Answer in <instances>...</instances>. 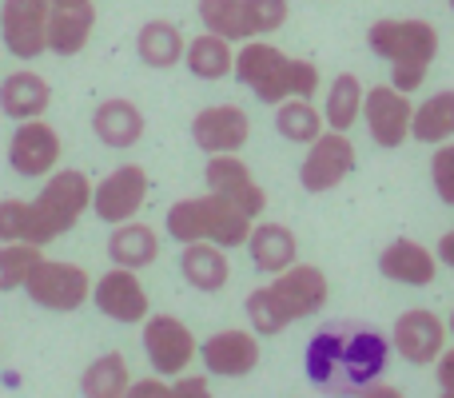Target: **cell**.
Here are the masks:
<instances>
[{
    "label": "cell",
    "mask_w": 454,
    "mask_h": 398,
    "mask_svg": "<svg viewBox=\"0 0 454 398\" xmlns=\"http://www.w3.org/2000/svg\"><path fill=\"white\" fill-rule=\"evenodd\" d=\"M92 207V183L84 172H56L36 199L0 203V243H44L60 239Z\"/></svg>",
    "instance_id": "cell-1"
},
{
    "label": "cell",
    "mask_w": 454,
    "mask_h": 398,
    "mask_svg": "<svg viewBox=\"0 0 454 398\" xmlns=\"http://www.w3.org/2000/svg\"><path fill=\"white\" fill-rule=\"evenodd\" d=\"M331 295V283L319 267L311 263H291L275 275V283L267 287H255L247 295V319L251 331L259 335H279L283 327H291L295 319H307V315L323 311Z\"/></svg>",
    "instance_id": "cell-2"
},
{
    "label": "cell",
    "mask_w": 454,
    "mask_h": 398,
    "mask_svg": "<svg viewBox=\"0 0 454 398\" xmlns=\"http://www.w3.org/2000/svg\"><path fill=\"white\" fill-rule=\"evenodd\" d=\"M367 44L391 64V84L411 96L415 88H423L427 68L439 56V28L427 20H375Z\"/></svg>",
    "instance_id": "cell-3"
},
{
    "label": "cell",
    "mask_w": 454,
    "mask_h": 398,
    "mask_svg": "<svg viewBox=\"0 0 454 398\" xmlns=\"http://www.w3.org/2000/svg\"><path fill=\"white\" fill-rule=\"evenodd\" d=\"M164 223L176 243L207 239V243H220L227 251V247H243V243H247L255 219H251L247 211H239L235 203H227L223 196L207 191V196H192V199L172 203Z\"/></svg>",
    "instance_id": "cell-4"
},
{
    "label": "cell",
    "mask_w": 454,
    "mask_h": 398,
    "mask_svg": "<svg viewBox=\"0 0 454 398\" xmlns=\"http://www.w3.org/2000/svg\"><path fill=\"white\" fill-rule=\"evenodd\" d=\"M235 80L243 88L255 92V100L263 104H279L291 96V56H283L275 44L251 40L235 52Z\"/></svg>",
    "instance_id": "cell-5"
},
{
    "label": "cell",
    "mask_w": 454,
    "mask_h": 398,
    "mask_svg": "<svg viewBox=\"0 0 454 398\" xmlns=\"http://www.w3.org/2000/svg\"><path fill=\"white\" fill-rule=\"evenodd\" d=\"M24 287H28L32 303L44 307V311H76L92 295V279H88L84 267L56 263V259H40Z\"/></svg>",
    "instance_id": "cell-6"
},
{
    "label": "cell",
    "mask_w": 454,
    "mask_h": 398,
    "mask_svg": "<svg viewBox=\"0 0 454 398\" xmlns=\"http://www.w3.org/2000/svg\"><path fill=\"white\" fill-rule=\"evenodd\" d=\"M307 160L299 168V183L311 196H323V191L339 188L347 176L355 172V144L347 140V132H319L311 144H307Z\"/></svg>",
    "instance_id": "cell-7"
},
{
    "label": "cell",
    "mask_w": 454,
    "mask_h": 398,
    "mask_svg": "<svg viewBox=\"0 0 454 398\" xmlns=\"http://www.w3.org/2000/svg\"><path fill=\"white\" fill-rule=\"evenodd\" d=\"M144 351H148V363L156 375L176 378L188 371V363L196 359V335L184 327L176 315H152L144 319Z\"/></svg>",
    "instance_id": "cell-8"
},
{
    "label": "cell",
    "mask_w": 454,
    "mask_h": 398,
    "mask_svg": "<svg viewBox=\"0 0 454 398\" xmlns=\"http://www.w3.org/2000/svg\"><path fill=\"white\" fill-rule=\"evenodd\" d=\"M48 0H4L0 4V36H4L8 52L32 60V56L48 52Z\"/></svg>",
    "instance_id": "cell-9"
},
{
    "label": "cell",
    "mask_w": 454,
    "mask_h": 398,
    "mask_svg": "<svg viewBox=\"0 0 454 398\" xmlns=\"http://www.w3.org/2000/svg\"><path fill=\"white\" fill-rule=\"evenodd\" d=\"M148 199V172L140 164H124L116 172H108L100 183L92 188V211L104 223H128L136 219V211Z\"/></svg>",
    "instance_id": "cell-10"
},
{
    "label": "cell",
    "mask_w": 454,
    "mask_h": 398,
    "mask_svg": "<svg viewBox=\"0 0 454 398\" xmlns=\"http://www.w3.org/2000/svg\"><path fill=\"white\" fill-rule=\"evenodd\" d=\"M363 116H367L371 140L379 148H399L411 140V116H415V104L407 92H399L395 84H379L363 96Z\"/></svg>",
    "instance_id": "cell-11"
},
{
    "label": "cell",
    "mask_w": 454,
    "mask_h": 398,
    "mask_svg": "<svg viewBox=\"0 0 454 398\" xmlns=\"http://www.w3.org/2000/svg\"><path fill=\"white\" fill-rule=\"evenodd\" d=\"M391 359V343L375 327H355L343 339V367H339V391H363L367 383H379Z\"/></svg>",
    "instance_id": "cell-12"
},
{
    "label": "cell",
    "mask_w": 454,
    "mask_h": 398,
    "mask_svg": "<svg viewBox=\"0 0 454 398\" xmlns=\"http://www.w3.org/2000/svg\"><path fill=\"white\" fill-rule=\"evenodd\" d=\"M391 347L403 363L427 367V363H434L442 355V347H447V323L434 311H403L399 319H395Z\"/></svg>",
    "instance_id": "cell-13"
},
{
    "label": "cell",
    "mask_w": 454,
    "mask_h": 398,
    "mask_svg": "<svg viewBox=\"0 0 454 398\" xmlns=\"http://www.w3.org/2000/svg\"><path fill=\"white\" fill-rule=\"evenodd\" d=\"M60 160V136H56L52 124L44 120H20V128L8 140V164H12L16 176H48Z\"/></svg>",
    "instance_id": "cell-14"
},
{
    "label": "cell",
    "mask_w": 454,
    "mask_h": 398,
    "mask_svg": "<svg viewBox=\"0 0 454 398\" xmlns=\"http://www.w3.org/2000/svg\"><path fill=\"white\" fill-rule=\"evenodd\" d=\"M207 176V191H215V196H223L227 203H235L239 211H247L251 219L263 215L267 207V191L259 188L255 180H251V168L243 164L235 152H223V156H212L204 168Z\"/></svg>",
    "instance_id": "cell-15"
},
{
    "label": "cell",
    "mask_w": 454,
    "mask_h": 398,
    "mask_svg": "<svg viewBox=\"0 0 454 398\" xmlns=\"http://www.w3.org/2000/svg\"><path fill=\"white\" fill-rule=\"evenodd\" d=\"M251 136V120L235 104H212V108L196 112L192 120V140L207 156H223V152H239Z\"/></svg>",
    "instance_id": "cell-16"
},
{
    "label": "cell",
    "mask_w": 454,
    "mask_h": 398,
    "mask_svg": "<svg viewBox=\"0 0 454 398\" xmlns=\"http://www.w3.org/2000/svg\"><path fill=\"white\" fill-rule=\"evenodd\" d=\"M92 303L100 307V315L116 323H144L148 319V291L136 279L132 267H112L108 275H100L92 287Z\"/></svg>",
    "instance_id": "cell-17"
},
{
    "label": "cell",
    "mask_w": 454,
    "mask_h": 398,
    "mask_svg": "<svg viewBox=\"0 0 454 398\" xmlns=\"http://www.w3.org/2000/svg\"><path fill=\"white\" fill-rule=\"evenodd\" d=\"M204 367L220 378H243L259 367V339L251 331H215L204 347Z\"/></svg>",
    "instance_id": "cell-18"
},
{
    "label": "cell",
    "mask_w": 454,
    "mask_h": 398,
    "mask_svg": "<svg viewBox=\"0 0 454 398\" xmlns=\"http://www.w3.org/2000/svg\"><path fill=\"white\" fill-rule=\"evenodd\" d=\"M379 271L391 283H403V287H427L439 275V255L415 239H395L379 255Z\"/></svg>",
    "instance_id": "cell-19"
},
{
    "label": "cell",
    "mask_w": 454,
    "mask_h": 398,
    "mask_svg": "<svg viewBox=\"0 0 454 398\" xmlns=\"http://www.w3.org/2000/svg\"><path fill=\"white\" fill-rule=\"evenodd\" d=\"M243 247L251 251V263L267 275H279L283 267H291L299 255L295 231H291L287 223H251V235Z\"/></svg>",
    "instance_id": "cell-20"
},
{
    "label": "cell",
    "mask_w": 454,
    "mask_h": 398,
    "mask_svg": "<svg viewBox=\"0 0 454 398\" xmlns=\"http://www.w3.org/2000/svg\"><path fill=\"white\" fill-rule=\"evenodd\" d=\"M92 132L108 148H136L144 136V112L132 100H120V96L116 100H104L92 112Z\"/></svg>",
    "instance_id": "cell-21"
},
{
    "label": "cell",
    "mask_w": 454,
    "mask_h": 398,
    "mask_svg": "<svg viewBox=\"0 0 454 398\" xmlns=\"http://www.w3.org/2000/svg\"><path fill=\"white\" fill-rule=\"evenodd\" d=\"M48 104H52V88H48V80L36 76V72H12V76H4V84H0V112L12 116L16 124L44 116Z\"/></svg>",
    "instance_id": "cell-22"
},
{
    "label": "cell",
    "mask_w": 454,
    "mask_h": 398,
    "mask_svg": "<svg viewBox=\"0 0 454 398\" xmlns=\"http://www.w3.org/2000/svg\"><path fill=\"white\" fill-rule=\"evenodd\" d=\"M180 271L184 279L192 283L196 291H223L227 279H231V267H227V255L220 243H207V239H196V243H184V255H180Z\"/></svg>",
    "instance_id": "cell-23"
},
{
    "label": "cell",
    "mask_w": 454,
    "mask_h": 398,
    "mask_svg": "<svg viewBox=\"0 0 454 398\" xmlns=\"http://www.w3.org/2000/svg\"><path fill=\"white\" fill-rule=\"evenodd\" d=\"M96 28V8L88 4H72V8H52L48 12V52L56 56H76L88 44Z\"/></svg>",
    "instance_id": "cell-24"
},
{
    "label": "cell",
    "mask_w": 454,
    "mask_h": 398,
    "mask_svg": "<svg viewBox=\"0 0 454 398\" xmlns=\"http://www.w3.org/2000/svg\"><path fill=\"white\" fill-rule=\"evenodd\" d=\"M343 339L347 331L343 327H319L307 343V355H303V367H307V378L323 391H339V367H343Z\"/></svg>",
    "instance_id": "cell-25"
},
{
    "label": "cell",
    "mask_w": 454,
    "mask_h": 398,
    "mask_svg": "<svg viewBox=\"0 0 454 398\" xmlns=\"http://www.w3.org/2000/svg\"><path fill=\"white\" fill-rule=\"evenodd\" d=\"M108 259L116 267H132V271H140V267H152L160 259V239L156 231H152L148 223H116V231L108 235Z\"/></svg>",
    "instance_id": "cell-26"
},
{
    "label": "cell",
    "mask_w": 454,
    "mask_h": 398,
    "mask_svg": "<svg viewBox=\"0 0 454 398\" xmlns=\"http://www.w3.org/2000/svg\"><path fill=\"white\" fill-rule=\"evenodd\" d=\"M184 48H188V40L172 20H148L136 36V52L148 68H176L184 60Z\"/></svg>",
    "instance_id": "cell-27"
},
{
    "label": "cell",
    "mask_w": 454,
    "mask_h": 398,
    "mask_svg": "<svg viewBox=\"0 0 454 398\" xmlns=\"http://www.w3.org/2000/svg\"><path fill=\"white\" fill-rule=\"evenodd\" d=\"M184 60H188L192 76H200V80H223V76H231V68H235L231 40L215 36V32H207V28L200 32L196 40H188Z\"/></svg>",
    "instance_id": "cell-28"
},
{
    "label": "cell",
    "mask_w": 454,
    "mask_h": 398,
    "mask_svg": "<svg viewBox=\"0 0 454 398\" xmlns=\"http://www.w3.org/2000/svg\"><path fill=\"white\" fill-rule=\"evenodd\" d=\"M454 136V92H434L427 104H419L411 116V140L419 144H442Z\"/></svg>",
    "instance_id": "cell-29"
},
{
    "label": "cell",
    "mask_w": 454,
    "mask_h": 398,
    "mask_svg": "<svg viewBox=\"0 0 454 398\" xmlns=\"http://www.w3.org/2000/svg\"><path fill=\"white\" fill-rule=\"evenodd\" d=\"M363 116V84L355 72H339L331 80L327 104H323V124L335 132H351V124Z\"/></svg>",
    "instance_id": "cell-30"
},
{
    "label": "cell",
    "mask_w": 454,
    "mask_h": 398,
    "mask_svg": "<svg viewBox=\"0 0 454 398\" xmlns=\"http://www.w3.org/2000/svg\"><path fill=\"white\" fill-rule=\"evenodd\" d=\"M275 128H279V136L291 144H311L315 136L323 132V116L311 108V100L287 96V100L275 104Z\"/></svg>",
    "instance_id": "cell-31"
},
{
    "label": "cell",
    "mask_w": 454,
    "mask_h": 398,
    "mask_svg": "<svg viewBox=\"0 0 454 398\" xmlns=\"http://www.w3.org/2000/svg\"><path fill=\"white\" fill-rule=\"evenodd\" d=\"M128 363L124 355H100V359L92 363V367L84 371V378H80V391H84L88 398H120L128 394Z\"/></svg>",
    "instance_id": "cell-32"
},
{
    "label": "cell",
    "mask_w": 454,
    "mask_h": 398,
    "mask_svg": "<svg viewBox=\"0 0 454 398\" xmlns=\"http://www.w3.org/2000/svg\"><path fill=\"white\" fill-rule=\"evenodd\" d=\"M200 20H204L207 32L215 36H227L235 40H251V28H247V12H243V0H200Z\"/></svg>",
    "instance_id": "cell-33"
},
{
    "label": "cell",
    "mask_w": 454,
    "mask_h": 398,
    "mask_svg": "<svg viewBox=\"0 0 454 398\" xmlns=\"http://www.w3.org/2000/svg\"><path fill=\"white\" fill-rule=\"evenodd\" d=\"M36 263H40L36 243H4V247H0V291L24 287Z\"/></svg>",
    "instance_id": "cell-34"
},
{
    "label": "cell",
    "mask_w": 454,
    "mask_h": 398,
    "mask_svg": "<svg viewBox=\"0 0 454 398\" xmlns=\"http://www.w3.org/2000/svg\"><path fill=\"white\" fill-rule=\"evenodd\" d=\"M243 12H247V28L251 36H271L287 24V0H243Z\"/></svg>",
    "instance_id": "cell-35"
},
{
    "label": "cell",
    "mask_w": 454,
    "mask_h": 398,
    "mask_svg": "<svg viewBox=\"0 0 454 398\" xmlns=\"http://www.w3.org/2000/svg\"><path fill=\"white\" fill-rule=\"evenodd\" d=\"M431 180H434V191H439V199L454 207V144H442V148L434 152Z\"/></svg>",
    "instance_id": "cell-36"
},
{
    "label": "cell",
    "mask_w": 454,
    "mask_h": 398,
    "mask_svg": "<svg viewBox=\"0 0 454 398\" xmlns=\"http://www.w3.org/2000/svg\"><path fill=\"white\" fill-rule=\"evenodd\" d=\"M315 92H319V68L311 60H291V96L311 100Z\"/></svg>",
    "instance_id": "cell-37"
},
{
    "label": "cell",
    "mask_w": 454,
    "mask_h": 398,
    "mask_svg": "<svg viewBox=\"0 0 454 398\" xmlns=\"http://www.w3.org/2000/svg\"><path fill=\"white\" fill-rule=\"evenodd\" d=\"M434 363H439V367H434V378H439V391L454 398V347H450V351L442 347V355H439Z\"/></svg>",
    "instance_id": "cell-38"
},
{
    "label": "cell",
    "mask_w": 454,
    "mask_h": 398,
    "mask_svg": "<svg viewBox=\"0 0 454 398\" xmlns=\"http://www.w3.org/2000/svg\"><path fill=\"white\" fill-rule=\"evenodd\" d=\"M172 394L204 398V394H207V378H204V375H176V378H172Z\"/></svg>",
    "instance_id": "cell-39"
},
{
    "label": "cell",
    "mask_w": 454,
    "mask_h": 398,
    "mask_svg": "<svg viewBox=\"0 0 454 398\" xmlns=\"http://www.w3.org/2000/svg\"><path fill=\"white\" fill-rule=\"evenodd\" d=\"M132 398H156V394H172V383H164V375L156 378H140V383H128Z\"/></svg>",
    "instance_id": "cell-40"
},
{
    "label": "cell",
    "mask_w": 454,
    "mask_h": 398,
    "mask_svg": "<svg viewBox=\"0 0 454 398\" xmlns=\"http://www.w3.org/2000/svg\"><path fill=\"white\" fill-rule=\"evenodd\" d=\"M363 398H399L403 391H399V386H383V383H367V386H363V391H359Z\"/></svg>",
    "instance_id": "cell-41"
},
{
    "label": "cell",
    "mask_w": 454,
    "mask_h": 398,
    "mask_svg": "<svg viewBox=\"0 0 454 398\" xmlns=\"http://www.w3.org/2000/svg\"><path fill=\"white\" fill-rule=\"evenodd\" d=\"M434 255H439V263L454 267V227H450V231L439 239V251H434Z\"/></svg>",
    "instance_id": "cell-42"
},
{
    "label": "cell",
    "mask_w": 454,
    "mask_h": 398,
    "mask_svg": "<svg viewBox=\"0 0 454 398\" xmlns=\"http://www.w3.org/2000/svg\"><path fill=\"white\" fill-rule=\"evenodd\" d=\"M52 8H72V4H88V0H48Z\"/></svg>",
    "instance_id": "cell-43"
},
{
    "label": "cell",
    "mask_w": 454,
    "mask_h": 398,
    "mask_svg": "<svg viewBox=\"0 0 454 398\" xmlns=\"http://www.w3.org/2000/svg\"><path fill=\"white\" fill-rule=\"evenodd\" d=\"M450 335H454V311H450Z\"/></svg>",
    "instance_id": "cell-44"
},
{
    "label": "cell",
    "mask_w": 454,
    "mask_h": 398,
    "mask_svg": "<svg viewBox=\"0 0 454 398\" xmlns=\"http://www.w3.org/2000/svg\"><path fill=\"white\" fill-rule=\"evenodd\" d=\"M450 12H454V0H450Z\"/></svg>",
    "instance_id": "cell-45"
}]
</instances>
